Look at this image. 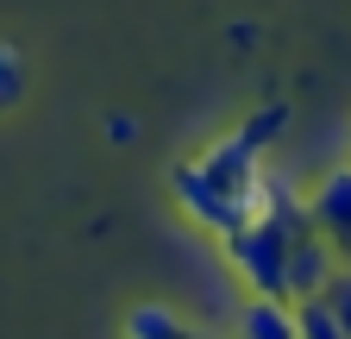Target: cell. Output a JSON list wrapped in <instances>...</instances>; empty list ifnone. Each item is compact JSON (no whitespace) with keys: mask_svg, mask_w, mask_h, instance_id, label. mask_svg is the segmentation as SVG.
I'll use <instances>...</instances> for the list:
<instances>
[{"mask_svg":"<svg viewBox=\"0 0 351 339\" xmlns=\"http://www.w3.org/2000/svg\"><path fill=\"white\" fill-rule=\"evenodd\" d=\"M219 245H226V258H232V270L245 277L251 295H289V283H282V270H289V245H295L289 226H276L270 214H257L251 226H239L232 239H219Z\"/></svg>","mask_w":351,"mask_h":339,"instance_id":"cell-1","label":"cell"},{"mask_svg":"<svg viewBox=\"0 0 351 339\" xmlns=\"http://www.w3.org/2000/svg\"><path fill=\"white\" fill-rule=\"evenodd\" d=\"M169 195H176V207H182L189 220H201L213 239H232L239 226H251V220H257L251 207H245L232 189H219L201 163H182V170H176V176H169Z\"/></svg>","mask_w":351,"mask_h":339,"instance_id":"cell-2","label":"cell"},{"mask_svg":"<svg viewBox=\"0 0 351 339\" xmlns=\"http://www.w3.org/2000/svg\"><path fill=\"white\" fill-rule=\"evenodd\" d=\"M345 258L320 239V233H301L295 245H289V270H282V283H289V302H307V295H326V283H332V270H339Z\"/></svg>","mask_w":351,"mask_h":339,"instance_id":"cell-3","label":"cell"},{"mask_svg":"<svg viewBox=\"0 0 351 339\" xmlns=\"http://www.w3.org/2000/svg\"><path fill=\"white\" fill-rule=\"evenodd\" d=\"M307 207H314L320 239L351 264V163H345V170H326V183L314 189V201H307Z\"/></svg>","mask_w":351,"mask_h":339,"instance_id":"cell-4","label":"cell"},{"mask_svg":"<svg viewBox=\"0 0 351 339\" xmlns=\"http://www.w3.org/2000/svg\"><path fill=\"white\" fill-rule=\"evenodd\" d=\"M239 339H301L295 302H289V295H245V308H239Z\"/></svg>","mask_w":351,"mask_h":339,"instance_id":"cell-5","label":"cell"},{"mask_svg":"<svg viewBox=\"0 0 351 339\" xmlns=\"http://www.w3.org/2000/svg\"><path fill=\"white\" fill-rule=\"evenodd\" d=\"M176 333H189V320L169 302H138L125 314V339H176Z\"/></svg>","mask_w":351,"mask_h":339,"instance_id":"cell-6","label":"cell"},{"mask_svg":"<svg viewBox=\"0 0 351 339\" xmlns=\"http://www.w3.org/2000/svg\"><path fill=\"white\" fill-rule=\"evenodd\" d=\"M295 320H301V339H351L345 320L326 308V295H307V302H295Z\"/></svg>","mask_w":351,"mask_h":339,"instance_id":"cell-7","label":"cell"},{"mask_svg":"<svg viewBox=\"0 0 351 339\" xmlns=\"http://www.w3.org/2000/svg\"><path fill=\"white\" fill-rule=\"evenodd\" d=\"M19 95H25V63H19V51L0 45V107H13Z\"/></svg>","mask_w":351,"mask_h":339,"instance_id":"cell-8","label":"cell"},{"mask_svg":"<svg viewBox=\"0 0 351 339\" xmlns=\"http://www.w3.org/2000/svg\"><path fill=\"white\" fill-rule=\"evenodd\" d=\"M326 308L345 320V333H351V264H339L332 270V283H326Z\"/></svg>","mask_w":351,"mask_h":339,"instance_id":"cell-9","label":"cell"},{"mask_svg":"<svg viewBox=\"0 0 351 339\" xmlns=\"http://www.w3.org/2000/svg\"><path fill=\"white\" fill-rule=\"evenodd\" d=\"M176 339H201V333H195V327H189V333H176Z\"/></svg>","mask_w":351,"mask_h":339,"instance_id":"cell-10","label":"cell"}]
</instances>
